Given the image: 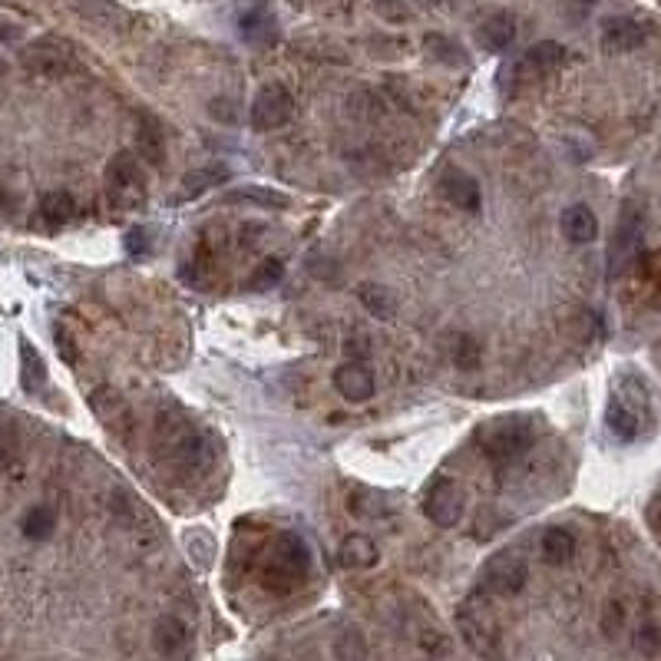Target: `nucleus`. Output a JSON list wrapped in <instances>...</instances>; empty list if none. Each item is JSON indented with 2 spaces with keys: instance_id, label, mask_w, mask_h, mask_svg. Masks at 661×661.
<instances>
[{
  "instance_id": "obj_19",
  "label": "nucleus",
  "mask_w": 661,
  "mask_h": 661,
  "mask_svg": "<svg viewBox=\"0 0 661 661\" xmlns=\"http://www.w3.org/2000/svg\"><path fill=\"white\" fill-rule=\"evenodd\" d=\"M67 4L77 10L80 17L93 20V24L100 27H123L126 24V10L113 4V0H67Z\"/></svg>"
},
{
  "instance_id": "obj_5",
  "label": "nucleus",
  "mask_w": 661,
  "mask_h": 661,
  "mask_svg": "<svg viewBox=\"0 0 661 661\" xmlns=\"http://www.w3.org/2000/svg\"><path fill=\"white\" fill-rule=\"evenodd\" d=\"M480 443H483L486 460H490L493 467H509V463H516L533 447V427L523 424L519 417L493 420V424L480 433Z\"/></svg>"
},
{
  "instance_id": "obj_18",
  "label": "nucleus",
  "mask_w": 661,
  "mask_h": 661,
  "mask_svg": "<svg viewBox=\"0 0 661 661\" xmlns=\"http://www.w3.org/2000/svg\"><path fill=\"white\" fill-rule=\"evenodd\" d=\"M136 156L146 159L149 166H162V159H166V139H162V129H159V123L153 116H139Z\"/></svg>"
},
{
  "instance_id": "obj_25",
  "label": "nucleus",
  "mask_w": 661,
  "mask_h": 661,
  "mask_svg": "<svg viewBox=\"0 0 661 661\" xmlns=\"http://www.w3.org/2000/svg\"><path fill=\"white\" fill-rule=\"evenodd\" d=\"M357 298H361V305L374 314V318H381V321H390L397 314V301H394V295H390L387 288H381V285H357Z\"/></svg>"
},
{
  "instance_id": "obj_24",
  "label": "nucleus",
  "mask_w": 661,
  "mask_h": 661,
  "mask_svg": "<svg viewBox=\"0 0 661 661\" xmlns=\"http://www.w3.org/2000/svg\"><path fill=\"white\" fill-rule=\"evenodd\" d=\"M338 556H341V566H348V569H371V566H377V546L367 536L344 539Z\"/></svg>"
},
{
  "instance_id": "obj_17",
  "label": "nucleus",
  "mask_w": 661,
  "mask_h": 661,
  "mask_svg": "<svg viewBox=\"0 0 661 661\" xmlns=\"http://www.w3.org/2000/svg\"><path fill=\"white\" fill-rule=\"evenodd\" d=\"M562 60H566V47L543 40L523 53V60L516 63V73H529V77H533V73H549V70H556Z\"/></svg>"
},
{
  "instance_id": "obj_27",
  "label": "nucleus",
  "mask_w": 661,
  "mask_h": 661,
  "mask_svg": "<svg viewBox=\"0 0 661 661\" xmlns=\"http://www.w3.org/2000/svg\"><path fill=\"white\" fill-rule=\"evenodd\" d=\"M53 529H57V513H53L50 506L27 509V516H24V536L27 539H37V543H43V539L53 536Z\"/></svg>"
},
{
  "instance_id": "obj_9",
  "label": "nucleus",
  "mask_w": 661,
  "mask_h": 661,
  "mask_svg": "<svg viewBox=\"0 0 661 661\" xmlns=\"http://www.w3.org/2000/svg\"><path fill=\"white\" fill-rule=\"evenodd\" d=\"M460 632L467 638V645L473 648L476 655H496L500 648H496V622L490 619V612H486V605H476V602H467L460 609Z\"/></svg>"
},
{
  "instance_id": "obj_21",
  "label": "nucleus",
  "mask_w": 661,
  "mask_h": 661,
  "mask_svg": "<svg viewBox=\"0 0 661 661\" xmlns=\"http://www.w3.org/2000/svg\"><path fill=\"white\" fill-rule=\"evenodd\" d=\"M20 384H24L27 394H37L47 384V364L27 338L20 341Z\"/></svg>"
},
{
  "instance_id": "obj_32",
  "label": "nucleus",
  "mask_w": 661,
  "mask_h": 661,
  "mask_svg": "<svg viewBox=\"0 0 661 661\" xmlns=\"http://www.w3.org/2000/svg\"><path fill=\"white\" fill-rule=\"evenodd\" d=\"M149 248H153V242H149L146 229H133L126 235V252L129 255H149Z\"/></svg>"
},
{
  "instance_id": "obj_4",
  "label": "nucleus",
  "mask_w": 661,
  "mask_h": 661,
  "mask_svg": "<svg viewBox=\"0 0 661 661\" xmlns=\"http://www.w3.org/2000/svg\"><path fill=\"white\" fill-rule=\"evenodd\" d=\"M106 192H110V202L119 212H133L146 202V179L136 153L123 149V153L110 159V166H106Z\"/></svg>"
},
{
  "instance_id": "obj_13",
  "label": "nucleus",
  "mask_w": 661,
  "mask_h": 661,
  "mask_svg": "<svg viewBox=\"0 0 661 661\" xmlns=\"http://www.w3.org/2000/svg\"><path fill=\"white\" fill-rule=\"evenodd\" d=\"M476 40H480V47H486L490 53H503L513 47L516 40V17L506 14V10H496L480 24L476 30Z\"/></svg>"
},
{
  "instance_id": "obj_2",
  "label": "nucleus",
  "mask_w": 661,
  "mask_h": 661,
  "mask_svg": "<svg viewBox=\"0 0 661 661\" xmlns=\"http://www.w3.org/2000/svg\"><path fill=\"white\" fill-rule=\"evenodd\" d=\"M645 420H648V394L642 381L622 377V384L612 390L609 410H605V424H609L615 440L632 443L638 440V433H642Z\"/></svg>"
},
{
  "instance_id": "obj_3",
  "label": "nucleus",
  "mask_w": 661,
  "mask_h": 661,
  "mask_svg": "<svg viewBox=\"0 0 661 661\" xmlns=\"http://www.w3.org/2000/svg\"><path fill=\"white\" fill-rule=\"evenodd\" d=\"M20 63L43 80H63L80 73V50L63 37H37L20 53Z\"/></svg>"
},
{
  "instance_id": "obj_11",
  "label": "nucleus",
  "mask_w": 661,
  "mask_h": 661,
  "mask_svg": "<svg viewBox=\"0 0 661 661\" xmlns=\"http://www.w3.org/2000/svg\"><path fill=\"white\" fill-rule=\"evenodd\" d=\"M648 40L645 24H638L635 17H612L602 27V50L605 53H632Z\"/></svg>"
},
{
  "instance_id": "obj_34",
  "label": "nucleus",
  "mask_w": 661,
  "mask_h": 661,
  "mask_svg": "<svg viewBox=\"0 0 661 661\" xmlns=\"http://www.w3.org/2000/svg\"><path fill=\"white\" fill-rule=\"evenodd\" d=\"M377 4H394V0H377Z\"/></svg>"
},
{
  "instance_id": "obj_22",
  "label": "nucleus",
  "mask_w": 661,
  "mask_h": 661,
  "mask_svg": "<svg viewBox=\"0 0 661 661\" xmlns=\"http://www.w3.org/2000/svg\"><path fill=\"white\" fill-rule=\"evenodd\" d=\"M153 642L162 655H179V652H186V645H189V628L179 619H172V615H166V619L156 622Z\"/></svg>"
},
{
  "instance_id": "obj_23",
  "label": "nucleus",
  "mask_w": 661,
  "mask_h": 661,
  "mask_svg": "<svg viewBox=\"0 0 661 661\" xmlns=\"http://www.w3.org/2000/svg\"><path fill=\"white\" fill-rule=\"evenodd\" d=\"M539 549H543V559L549 562V566H566V562L576 556V536H572L569 529H559V526L546 529Z\"/></svg>"
},
{
  "instance_id": "obj_15",
  "label": "nucleus",
  "mask_w": 661,
  "mask_h": 661,
  "mask_svg": "<svg viewBox=\"0 0 661 661\" xmlns=\"http://www.w3.org/2000/svg\"><path fill=\"white\" fill-rule=\"evenodd\" d=\"M562 235L569 238L572 245H589L595 242V235H599V219H595V212L589 205H569L566 212H562Z\"/></svg>"
},
{
  "instance_id": "obj_1",
  "label": "nucleus",
  "mask_w": 661,
  "mask_h": 661,
  "mask_svg": "<svg viewBox=\"0 0 661 661\" xmlns=\"http://www.w3.org/2000/svg\"><path fill=\"white\" fill-rule=\"evenodd\" d=\"M308 569H311L308 546L301 543L295 533H281L275 536L272 549H268V559L262 566V582H265V589L285 595L308 576Z\"/></svg>"
},
{
  "instance_id": "obj_8",
  "label": "nucleus",
  "mask_w": 661,
  "mask_h": 661,
  "mask_svg": "<svg viewBox=\"0 0 661 661\" xmlns=\"http://www.w3.org/2000/svg\"><path fill=\"white\" fill-rule=\"evenodd\" d=\"M424 513L430 523H437L443 529L457 526L463 516V493L457 490V483L450 476H440L433 480V486L424 493Z\"/></svg>"
},
{
  "instance_id": "obj_26",
  "label": "nucleus",
  "mask_w": 661,
  "mask_h": 661,
  "mask_svg": "<svg viewBox=\"0 0 661 661\" xmlns=\"http://www.w3.org/2000/svg\"><path fill=\"white\" fill-rule=\"evenodd\" d=\"M225 202H245V205H262V209H288V195L272 192L265 186H245L225 195Z\"/></svg>"
},
{
  "instance_id": "obj_29",
  "label": "nucleus",
  "mask_w": 661,
  "mask_h": 661,
  "mask_svg": "<svg viewBox=\"0 0 661 661\" xmlns=\"http://www.w3.org/2000/svg\"><path fill=\"white\" fill-rule=\"evenodd\" d=\"M480 357H483V348L470 334H457V338H453V364H457L460 371H476V367H480Z\"/></svg>"
},
{
  "instance_id": "obj_20",
  "label": "nucleus",
  "mask_w": 661,
  "mask_h": 661,
  "mask_svg": "<svg viewBox=\"0 0 661 661\" xmlns=\"http://www.w3.org/2000/svg\"><path fill=\"white\" fill-rule=\"evenodd\" d=\"M40 215L50 229H60V225L73 222V215H77V199L67 189H53L40 199Z\"/></svg>"
},
{
  "instance_id": "obj_10",
  "label": "nucleus",
  "mask_w": 661,
  "mask_h": 661,
  "mask_svg": "<svg viewBox=\"0 0 661 661\" xmlns=\"http://www.w3.org/2000/svg\"><path fill=\"white\" fill-rule=\"evenodd\" d=\"M638 238H642V215H638L632 205H625V212L619 219V229H615V235H612V248H609L612 275H619L622 268L632 262V255L638 248Z\"/></svg>"
},
{
  "instance_id": "obj_28",
  "label": "nucleus",
  "mask_w": 661,
  "mask_h": 661,
  "mask_svg": "<svg viewBox=\"0 0 661 661\" xmlns=\"http://www.w3.org/2000/svg\"><path fill=\"white\" fill-rule=\"evenodd\" d=\"M229 179V169L225 166H209V169H192L182 176V186H186V195H202L209 192L212 186H219V182Z\"/></svg>"
},
{
  "instance_id": "obj_6",
  "label": "nucleus",
  "mask_w": 661,
  "mask_h": 661,
  "mask_svg": "<svg viewBox=\"0 0 661 661\" xmlns=\"http://www.w3.org/2000/svg\"><path fill=\"white\" fill-rule=\"evenodd\" d=\"M526 579H529V566L519 552H496L480 572L483 589L493 595H519L526 589Z\"/></svg>"
},
{
  "instance_id": "obj_35",
  "label": "nucleus",
  "mask_w": 661,
  "mask_h": 661,
  "mask_svg": "<svg viewBox=\"0 0 661 661\" xmlns=\"http://www.w3.org/2000/svg\"><path fill=\"white\" fill-rule=\"evenodd\" d=\"M582 4H595V0H582Z\"/></svg>"
},
{
  "instance_id": "obj_12",
  "label": "nucleus",
  "mask_w": 661,
  "mask_h": 661,
  "mask_svg": "<svg viewBox=\"0 0 661 661\" xmlns=\"http://www.w3.org/2000/svg\"><path fill=\"white\" fill-rule=\"evenodd\" d=\"M440 189L447 195L450 205H457L463 212H480V182H476L470 172L450 169L447 176L440 179Z\"/></svg>"
},
{
  "instance_id": "obj_16",
  "label": "nucleus",
  "mask_w": 661,
  "mask_h": 661,
  "mask_svg": "<svg viewBox=\"0 0 661 661\" xmlns=\"http://www.w3.org/2000/svg\"><path fill=\"white\" fill-rule=\"evenodd\" d=\"M238 34H242L248 43L275 40V17H272V10H268L265 0H255L252 7L242 10V17H238Z\"/></svg>"
},
{
  "instance_id": "obj_14",
  "label": "nucleus",
  "mask_w": 661,
  "mask_h": 661,
  "mask_svg": "<svg viewBox=\"0 0 661 661\" xmlns=\"http://www.w3.org/2000/svg\"><path fill=\"white\" fill-rule=\"evenodd\" d=\"M334 387H338L341 397H348L351 404H364V400L374 397V374L367 371L364 364H344L334 374Z\"/></svg>"
},
{
  "instance_id": "obj_7",
  "label": "nucleus",
  "mask_w": 661,
  "mask_h": 661,
  "mask_svg": "<svg viewBox=\"0 0 661 661\" xmlns=\"http://www.w3.org/2000/svg\"><path fill=\"white\" fill-rule=\"evenodd\" d=\"M291 113H295V100H291V93L281 83H272L255 96L252 126L258 129V133H272V129H281L288 123Z\"/></svg>"
},
{
  "instance_id": "obj_31",
  "label": "nucleus",
  "mask_w": 661,
  "mask_h": 661,
  "mask_svg": "<svg viewBox=\"0 0 661 661\" xmlns=\"http://www.w3.org/2000/svg\"><path fill=\"white\" fill-rule=\"evenodd\" d=\"M186 552H189V559H192L199 569H209V566H212V556H215L212 536L202 533V529H195V533L186 536Z\"/></svg>"
},
{
  "instance_id": "obj_30",
  "label": "nucleus",
  "mask_w": 661,
  "mask_h": 661,
  "mask_svg": "<svg viewBox=\"0 0 661 661\" xmlns=\"http://www.w3.org/2000/svg\"><path fill=\"white\" fill-rule=\"evenodd\" d=\"M281 278H285V265H281L278 258H268V262H262L252 275H248V288L252 291H272Z\"/></svg>"
},
{
  "instance_id": "obj_33",
  "label": "nucleus",
  "mask_w": 661,
  "mask_h": 661,
  "mask_svg": "<svg viewBox=\"0 0 661 661\" xmlns=\"http://www.w3.org/2000/svg\"><path fill=\"white\" fill-rule=\"evenodd\" d=\"M24 37V27L10 24V20H0V43H14Z\"/></svg>"
}]
</instances>
